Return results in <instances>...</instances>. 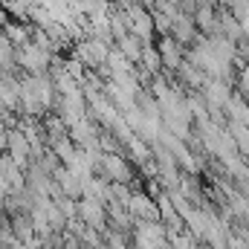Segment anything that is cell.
<instances>
[{"mask_svg": "<svg viewBox=\"0 0 249 249\" xmlns=\"http://www.w3.org/2000/svg\"><path fill=\"white\" fill-rule=\"evenodd\" d=\"M93 174H99L107 183H130L133 180V162L124 154H102Z\"/></svg>", "mask_w": 249, "mask_h": 249, "instance_id": "6da1fadb", "label": "cell"}, {"mask_svg": "<svg viewBox=\"0 0 249 249\" xmlns=\"http://www.w3.org/2000/svg\"><path fill=\"white\" fill-rule=\"evenodd\" d=\"M53 58H55V55H50L47 50H41V47L32 44V41L15 47V67H18L20 72H26V75H32V72H47Z\"/></svg>", "mask_w": 249, "mask_h": 249, "instance_id": "7a4b0ae2", "label": "cell"}, {"mask_svg": "<svg viewBox=\"0 0 249 249\" xmlns=\"http://www.w3.org/2000/svg\"><path fill=\"white\" fill-rule=\"evenodd\" d=\"M124 18H127V26H130V35L139 38L142 44H154L157 32H154V18H151V9L142 6V3H130L124 6Z\"/></svg>", "mask_w": 249, "mask_h": 249, "instance_id": "3957f363", "label": "cell"}, {"mask_svg": "<svg viewBox=\"0 0 249 249\" xmlns=\"http://www.w3.org/2000/svg\"><path fill=\"white\" fill-rule=\"evenodd\" d=\"M107 44L84 35L81 41H75V50H72V58H78L84 70H102L105 67V58H107Z\"/></svg>", "mask_w": 249, "mask_h": 249, "instance_id": "277c9868", "label": "cell"}, {"mask_svg": "<svg viewBox=\"0 0 249 249\" xmlns=\"http://www.w3.org/2000/svg\"><path fill=\"white\" fill-rule=\"evenodd\" d=\"M75 214L84 220V226L96 229V232H105L107 229V212H105V203L93 200V197H78L75 200Z\"/></svg>", "mask_w": 249, "mask_h": 249, "instance_id": "5b68a950", "label": "cell"}, {"mask_svg": "<svg viewBox=\"0 0 249 249\" xmlns=\"http://www.w3.org/2000/svg\"><path fill=\"white\" fill-rule=\"evenodd\" d=\"M154 47H157V53H160V61H162V70L165 72H174L183 58H186V47L180 44V41H174L171 35H160L157 41H154Z\"/></svg>", "mask_w": 249, "mask_h": 249, "instance_id": "8992f818", "label": "cell"}, {"mask_svg": "<svg viewBox=\"0 0 249 249\" xmlns=\"http://www.w3.org/2000/svg\"><path fill=\"white\" fill-rule=\"evenodd\" d=\"M6 154L20 165V168H26L32 160H29V139H26V133L23 130H18V127H9V139H6Z\"/></svg>", "mask_w": 249, "mask_h": 249, "instance_id": "52a82bcc", "label": "cell"}, {"mask_svg": "<svg viewBox=\"0 0 249 249\" xmlns=\"http://www.w3.org/2000/svg\"><path fill=\"white\" fill-rule=\"evenodd\" d=\"M174 41H180L183 47H191L194 41H197V26H194V18L191 15H186V12H180L174 20H171V32H168Z\"/></svg>", "mask_w": 249, "mask_h": 249, "instance_id": "ba28073f", "label": "cell"}, {"mask_svg": "<svg viewBox=\"0 0 249 249\" xmlns=\"http://www.w3.org/2000/svg\"><path fill=\"white\" fill-rule=\"evenodd\" d=\"M53 180H55V186L61 188L67 197H72V200H78V197H81V180H78L67 165H58V168L53 171Z\"/></svg>", "mask_w": 249, "mask_h": 249, "instance_id": "9c48e42d", "label": "cell"}, {"mask_svg": "<svg viewBox=\"0 0 249 249\" xmlns=\"http://www.w3.org/2000/svg\"><path fill=\"white\" fill-rule=\"evenodd\" d=\"M113 47H116V50H119V53H122L124 58L133 64V67L139 64V55H142V41H139V38H133L130 32H127L124 38H119V41H116Z\"/></svg>", "mask_w": 249, "mask_h": 249, "instance_id": "30bf717a", "label": "cell"}, {"mask_svg": "<svg viewBox=\"0 0 249 249\" xmlns=\"http://www.w3.org/2000/svg\"><path fill=\"white\" fill-rule=\"evenodd\" d=\"M3 35H6L15 47H20V44L29 41V26H26L23 20H6V23H3Z\"/></svg>", "mask_w": 249, "mask_h": 249, "instance_id": "8fae6325", "label": "cell"}, {"mask_svg": "<svg viewBox=\"0 0 249 249\" xmlns=\"http://www.w3.org/2000/svg\"><path fill=\"white\" fill-rule=\"evenodd\" d=\"M151 18H154V32H157V35H168V32H171V18H165V15L157 12V9H151Z\"/></svg>", "mask_w": 249, "mask_h": 249, "instance_id": "7c38bea8", "label": "cell"}, {"mask_svg": "<svg viewBox=\"0 0 249 249\" xmlns=\"http://www.w3.org/2000/svg\"><path fill=\"white\" fill-rule=\"evenodd\" d=\"M6 139H9V127L0 124V151H6Z\"/></svg>", "mask_w": 249, "mask_h": 249, "instance_id": "4fadbf2b", "label": "cell"}]
</instances>
